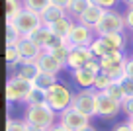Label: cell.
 <instances>
[{
  "label": "cell",
  "instance_id": "ee69618b",
  "mask_svg": "<svg viewBox=\"0 0 133 131\" xmlns=\"http://www.w3.org/2000/svg\"><path fill=\"white\" fill-rule=\"evenodd\" d=\"M131 39H133V33H131Z\"/></svg>",
  "mask_w": 133,
  "mask_h": 131
},
{
  "label": "cell",
  "instance_id": "f1b7e54d",
  "mask_svg": "<svg viewBox=\"0 0 133 131\" xmlns=\"http://www.w3.org/2000/svg\"><path fill=\"white\" fill-rule=\"evenodd\" d=\"M22 2H24L25 10H33L37 14H41L43 10H47L51 6V0H22Z\"/></svg>",
  "mask_w": 133,
  "mask_h": 131
},
{
  "label": "cell",
  "instance_id": "6da1fadb",
  "mask_svg": "<svg viewBox=\"0 0 133 131\" xmlns=\"http://www.w3.org/2000/svg\"><path fill=\"white\" fill-rule=\"evenodd\" d=\"M72 98H75V94L71 92V88L65 82H57L47 90V106L51 110H55L57 114L69 110L72 106Z\"/></svg>",
  "mask_w": 133,
  "mask_h": 131
},
{
  "label": "cell",
  "instance_id": "8fae6325",
  "mask_svg": "<svg viewBox=\"0 0 133 131\" xmlns=\"http://www.w3.org/2000/svg\"><path fill=\"white\" fill-rule=\"evenodd\" d=\"M96 102H98V115L100 117H116L121 112V104L110 98L106 92H96Z\"/></svg>",
  "mask_w": 133,
  "mask_h": 131
},
{
  "label": "cell",
  "instance_id": "8992f818",
  "mask_svg": "<svg viewBox=\"0 0 133 131\" xmlns=\"http://www.w3.org/2000/svg\"><path fill=\"white\" fill-rule=\"evenodd\" d=\"M125 65H127V59H125L123 51H116V53H110L100 59L102 73L110 74L114 80H119L121 76H125Z\"/></svg>",
  "mask_w": 133,
  "mask_h": 131
},
{
  "label": "cell",
  "instance_id": "7402d4cb",
  "mask_svg": "<svg viewBox=\"0 0 133 131\" xmlns=\"http://www.w3.org/2000/svg\"><path fill=\"white\" fill-rule=\"evenodd\" d=\"M24 12L22 0H6V22H16V18Z\"/></svg>",
  "mask_w": 133,
  "mask_h": 131
},
{
  "label": "cell",
  "instance_id": "5bb4252c",
  "mask_svg": "<svg viewBox=\"0 0 133 131\" xmlns=\"http://www.w3.org/2000/svg\"><path fill=\"white\" fill-rule=\"evenodd\" d=\"M18 49L22 53V63H37L39 55L43 53V49L29 37H24V39L18 43Z\"/></svg>",
  "mask_w": 133,
  "mask_h": 131
},
{
  "label": "cell",
  "instance_id": "44dd1931",
  "mask_svg": "<svg viewBox=\"0 0 133 131\" xmlns=\"http://www.w3.org/2000/svg\"><path fill=\"white\" fill-rule=\"evenodd\" d=\"M25 106H47V90H41L37 86H33L29 92Z\"/></svg>",
  "mask_w": 133,
  "mask_h": 131
},
{
  "label": "cell",
  "instance_id": "e0dca14e",
  "mask_svg": "<svg viewBox=\"0 0 133 131\" xmlns=\"http://www.w3.org/2000/svg\"><path fill=\"white\" fill-rule=\"evenodd\" d=\"M41 22H43V25H53V24H57L59 20H63V18H66V10H63V8H57V6H53L51 4L47 10H43L41 14Z\"/></svg>",
  "mask_w": 133,
  "mask_h": 131
},
{
  "label": "cell",
  "instance_id": "cb8c5ba5",
  "mask_svg": "<svg viewBox=\"0 0 133 131\" xmlns=\"http://www.w3.org/2000/svg\"><path fill=\"white\" fill-rule=\"evenodd\" d=\"M90 6H92V0H71V4H69L66 12L71 14V16L78 18L80 14H84Z\"/></svg>",
  "mask_w": 133,
  "mask_h": 131
},
{
  "label": "cell",
  "instance_id": "ac0fdd59",
  "mask_svg": "<svg viewBox=\"0 0 133 131\" xmlns=\"http://www.w3.org/2000/svg\"><path fill=\"white\" fill-rule=\"evenodd\" d=\"M49 28H51V31H53L57 37H61V39L66 41V39H69V35H71V31H72V28H75V22L66 16V18H63V20H59L57 24L49 25Z\"/></svg>",
  "mask_w": 133,
  "mask_h": 131
},
{
  "label": "cell",
  "instance_id": "7c38bea8",
  "mask_svg": "<svg viewBox=\"0 0 133 131\" xmlns=\"http://www.w3.org/2000/svg\"><path fill=\"white\" fill-rule=\"evenodd\" d=\"M35 65H37L39 73H47V74H53V76H59V73L65 69V65H63L51 51H43V53L39 55Z\"/></svg>",
  "mask_w": 133,
  "mask_h": 131
},
{
  "label": "cell",
  "instance_id": "74e56055",
  "mask_svg": "<svg viewBox=\"0 0 133 131\" xmlns=\"http://www.w3.org/2000/svg\"><path fill=\"white\" fill-rule=\"evenodd\" d=\"M125 76H131L133 78V57L127 59V65H125Z\"/></svg>",
  "mask_w": 133,
  "mask_h": 131
},
{
  "label": "cell",
  "instance_id": "f35d334b",
  "mask_svg": "<svg viewBox=\"0 0 133 131\" xmlns=\"http://www.w3.org/2000/svg\"><path fill=\"white\" fill-rule=\"evenodd\" d=\"M28 129H29V131H49V129H45V127H39V125H31V123H28Z\"/></svg>",
  "mask_w": 133,
  "mask_h": 131
},
{
  "label": "cell",
  "instance_id": "d6986e66",
  "mask_svg": "<svg viewBox=\"0 0 133 131\" xmlns=\"http://www.w3.org/2000/svg\"><path fill=\"white\" fill-rule=\"evenodd\" d=\"M104 39V43L108 45V49L112 51V53H116V51H123L125 53V35L123 33H110V35H104L102 37Z\"/></svg>",
  "mask_w": 133,
  "mask_h": 131
},
{
  "label": "cell",
  "instance_id": "ba28073f",
  "mask_svg": "<svg viewBox=\"0 0 133 131\" xmlns=\"http://www.w3.org/2000/svg\"><path fill=\"white\" fill-rule=\"evenodd\" d=\"M29 39H33L43 51H53V49H57L59 45H63V43H65V39L57 37L53 31H51L49 25H41L39 29H35V31L29 35Z\"/></svg>",
  "mask_w": 133,
  "mask_h": 131
},
{
  "label": "cell",
  "instance_id": "d6a6232c",
  "mask_svg": "<svg viewBox=\"0 0 133 131\" xmlns=\"http://www.w3.org/2000/svg\"><path fill=\"white\" fill-rule=\"evenodd\" d=\"M117 2H119V0H92V4L100 6V8H104V10H112Z\"/></svg>",
  "mask_w": 133,
  "mask_h": 131
},
{
  "label": "cell",
  "instance_id": "277c9868",
  "mask_svg": "<svg viewBox=\"0 0 133 131\" xmlns=\"http://www.w3.org/2000/svg\"><path fill=\"white\" fill-rule=\"evenodd\" d=\"M72 108L78 114L86 115L88 119H92L94 115H98V102H96V90L94 88H84V90L76 92L72 98Z\"/></svg>",
  "mask_w": 133,
  "mask_h": 131
},
{
  "label": "cell",
  "instance_id": "1f68e13d",
  "mask_svg": "<svg viewBox=\"0 0 133 131\" xmlns=\"http://www.w3.org/2000/svg\"><path fill=\"white\" fill-rule=\"evenodd\" d=\"M6 131H29L28 129V123L25 121H20V119H12L10 117L6 121Z\"/></svg>",
  "mask_w": 133,
  "mask_h": 131
},
{
  "label": "cell",
  "instance_id": "3957f363",
  "mask_svg": "<svg viewBox=\"0 0 133 131\" xmlns=\"http://www.w3.org/2000/svg\"><path fill=\"white\" fill-rule=\"evenodd\" d=\"M127 28L125 25V16L116 10H106L100 24L94 28L96 35L98 37H104V35H110V33H123V29Z\"/></svg>",
  "mask_w": 133,
  "mask_h": 131
},
{
  "label": "cell",
  "instance_id": "b9f144b4",
  "mask_svg": "<svg viewBox=\"0 0 133 131\" xmlns=\"http://www.w3.org/2000/svg\"><path fill=\"white\" fill-rule=\"evenodd\" d=\"M82 131H96V129H94V127H92V125H88L86 129H82Z\"/></svg>",
  "mask_w": 133,
  "mask_h": 131
},
{
  "label": "cell",
  "instance_id": "4fadbf2b",
  "mask_svg": "<svg viewBox=\"0 0 133 131\" xmlns=\"http://www.w3.org/2000/svg\"><path fill=\"white\" fill-rule=\"evenodd\" d=\"M90 59H94L90 47H72L71 55H69V59H66V67H69L71 70L84 69V67L88 65Z\"/></svg>",
  "mask_w": 133,
  "mask_h": 131
},
{
  "label": "cell",
  "instance_id": "e575fe53",
  "mask_svg": "<svg viewBox=\"0 0 133 131\" xmlns=\"http://www.w3.org/2000/svg\"><path fill=\"white\" fill-rule=\"evenodd\" d=\"M125 25H127V29H131L133 31V6H129L127 10H125Z\"/></svg>",
  "mask_w": 133,
  "mask_h": 131
},
{
  "label": "cell",
  "instance_id": "9c48e42d",
  "mask_svg": "<svg viewBox=\"0 0 133 131\" xmlns=\"http://www.w3.org/2000/svg\"><path fill=\"white\" fill-rule=\"evenodd\" d=\"M16 28L20 29V33L24 37H29L35 29H39L43 25V22H41V16H39L37 12H33V10H25L24 8V12L20 14V16L16 18Z\"/></svg>",
  "mask_w": 133,
  "mask_h": 131
},
{
  "label": "cell",
  "instance_id": "ffe728a7",
  "mask_svg": "<svg viewBox=\"0 0 133 131\" xmlns=\"http://www.w3.org/2000/svg\"><path fill=\"white\" fill-rule=\"evenodd\" d=\"M37 74H39V69H37L35 63H22L20 67H16V76L24 78V80L33 82Z\"/></svg>",
  "mask_w": 133,
  "mask_h": 131
},
{
  "label": "cell",
  "instance_id": "d590c367",
  "mask_svg": "<svg viewBox=\"0 0 133 131\" xmlns=\"http://www.w3.org/2000/svg\"><path fill=\"white\" fill-rule=\"evenodd\" d=\"M112 131H133V129H131V125H129V121H121V123H117Z\"/></svg>",
  "mask_w": 133,
  "mask_h": 131
},
{
  "label": "cell",
  "instance_id": "52a82bcc",
  "mask_svg": "<svg viewBox=\"0 0 133 131\" xmlns=\"http://www.w3.org/2000/svg\"><path fill=\"white\" fill-rule=\"evenodd\" d=\"M57 123H61V125L66 127L69 131H82V129H86V127L90 125V119H88L86 115L78 114V112L71 106L69 110H65V112L59 114Z\"/></svg>",
  "mask_w": 133,
  "mask_h": 131
},
{
  "label": "cell",
  "instance_id": "484cf974",
  "mask_svg": "<svg viewBox=\"0 0 133 131\" xmlns=\"http://www.w3.org/2000/svg\"><path fill=\"white\" fill-rule=\"evenodd\" d=\"M6 63H8V67L22 65V53L18 49V45H6Z\"/></svg>",
  "mask_w": 133,
  "mask_h": 131
},
{
  "label": "cell",
  "instance_id": "60d3db41",
  "mask_svg": "<svg viewBox=\"0 0 133 131\" xmlns=\"http://www.w3.org/2000/svg\"><path fill=\"white\" fill-rule=\"evenodd\" d=\"M121 2H123V4L127 6V8H129V6H133V0H121Z\"/></svg>",
  "mask_w": 133,
  "mask_h": 131
},
{
  "label": "cell",
  "instance_id": "ab89813d",
  "mask_svg": "<svg viewBox=\"0 0 133 131\" xmlns=\"http://www.w3.org/2000/svg\"><path fill=\"white\" fill-rule=\"evenodd\" d=\"M49 131H69V129H66V127H63L61 125V123H55V125L53 127H51V129Z\"/></svg>",
  "mask_w": 133,
  "mask_h": 131
},
{
  "label": "cell",
  "instance_id": "f546056e",
  "mask_svg": "<svg viewBox=\"0 0 133 131\" xmlns=\"http://www.w3.org/2000/svg\"><path fill=\"white\" fill-rule=\"evenodd\" d=\"M106 94H108L110 98H114L116 102H119V104H123V102H125L123 88H121V84H119L117 80H114V82H112V86H110L108 90H106Z\"/></svg>",
  "mask_w": 133,
  "mask_h": 131
},
{
  "label": "cell",
  "instance_id": "7bdbcfd3",
  "mask_svg": "<svg viewBox=\"0 0 133 131\" xmlns=\"http://www.w3.org/2000/svg\"><path fill=\"white\" fill-rule=\"evenodd\" d=\"M127 121H129V125H131V129H133V119H127Z\"/></svg>",
  "mask_w": 133,
  "mask_h": 131
},
{
  "label": "cell",
  "instance_id": "2e32d148",
  "mask_svg": "<svg viewBox=\"0 0 133 131\" xmlns=\"http://www.w3.org/2000/svg\"><path fill=\"white\" fill-rule=\"evenodd\" d=\"M72 74V80H75L76 86H80V88H92L94 86V80H96V74H92L90 70L86 69H76V70H71Z\"/></svg>",
  "mask_w": 133,
  "mask_h": 131
},
{
  "label": "cell",
  "instance_id": "7a4b0ae2",
  "mask_svg": "<svg viewBox=\"0 0 133 131\" xmlns=\"http://www.w3.org/2000/svg\"><path fill=\"white\" fill-rule=\"evenodd\" d=\"M55 119H59V114L55 110H51L49 106H25V112H24L25 123L51 129L55 125Z\"/></svg>",
  "mask_w": 133,
  "mask_h": 131
},
{
  "label": "cell",
  "instance_id": "4316f807",
  "mask_svg": "<svg viewBox=\"0 0 133 131\" xmlns=\"http://www.w3.org/2000/svg\"><path fill=\"white\" fill-rule=\"evenodd\" d=\"M112 82H114V78L110 76V74H106V73H98L96 74V80H94V88L96 92H106L112 86Z\"/></svg>",
  "mask_w": 133,
  "mask_h": 131
},
{
  "label": "cell",
  "instance_id": "8d00e7d4",
  "mask_svg": "<svg viewBox=\"0 0 133 131\" xmlns=\"http://www.w3.org/2000/svg\"><path fill=\"white\" fill-rule=\"evenodd\" d=\"M51 4H53V6H57V8L66 10V8H69V4H71V0H51Z\"/></svg>",
  "mask_w": 133,
  "mask_h": 131
},
{
  "label": "cell",
  "instance_id": "4dcf8cb0",
  "mask_svg": "<svg viewBox=\"0 0 133 131\" xmlns=\"http://www.w3.org/2000/svg\"><path fill=\"white\" fill-rule=\"evenodd\" d=\"M117 82H119L121 88H123L125 98H133V78L131 76H121Z\"/></svg>",
  "mask_w": 133,
  "mask_h": 131
},
{
  "label": "cell",
  "instance_id": "d4e9b609",
  "mask_svg": "<svg viewBox=\"0 0 133 131\" xmlns=\"http://www.w3.org/2000/svg\"><path fill=\"white\" fill-rule=\"evenodd\" d=\"M57 76H53V74H47V73H39L37 76H35V80H33V86H37V88H41V90H49L53 84H57Z\"/></svg>",
  "mask_w": 133,
  "mask_h": 131
},
{
  "label": "cell",
  "instance_id": "9a60e30c",
  "mask_svg": "<svg viewBox=\"0 0 133 131\" xmlns=\"http://www.w3.org/2000/svg\"><path fill=\"white\" fill-rule=\"evenodd\" d=\"M104 12H106L104 8H100V6L92 4L90 8H88L84 14H80V16L76 18V20H78V24L88 25V28H92V29H94L96 25L100 24V20H102V16H104Z\"/></svg>",
  "mask_w": 133,
  "mask_h": 131
},
{
  "label": "cell",
  "instance_id": "603a6c76",
  "mask_svg": "<svg viewBox=\"0 0 133 131\" xmlns=\"http://www.w3.org/2000/svg\"><path fill=\"white\" fill-rule=\"evenodd\" d=\"M22 39H24V35L16 28V24L14 22H6V45H18Z\"/></svg>",
  "mask_w": 133,
  "mask_h": 131
},
{
  "label": "cell",
  "instance_id": "f6af8a7d",
  "mask_svg": "<svg viewBox=\"0 0 133 131\" xmlns=\"http://www.w3.org/2000/svg\"><path fill=\"white\" fill-rule=\"evenodd\" d=\"M131 57H133V55H131Z\"/></svg>",
  "mask_w": 133,
  "mask_h": 131
},
{
  "label": "cell",
  "instance_id": "836d02e7",
  "mask_svg": "<svg viewBox=\"0 0 133 131\" xmlns=\"http://www.w3.org/2000/svg\"><path fill=\"white\" fill-rule=\"evenodd\" d=\"M121 110L125 112L127 119H133V98H125V102L121 104Z\"/></svg>",
  "mask_w": 133,
  "mask_h": 131
},
{
  "label": "cell",
  "instance_id": "83f0119b",
  "mask_svg": "<svg viewBox=\"0 0 133 131\" xmlns=\"http://www.w3.org/2000/svg\"><path fill=\"white\" fill-rule=\"evenodd\" d=\"M90 51H92V55H94L96 59H102V57H106V55L112 53V51L108 49V45L104 43L102 37H96V39H94V43L90 45Z\"/></svg>",
  "mask_w": 133,
  "mask_h": 131
},
{
  "label": "cell",
  "instance_id": "30bf717a",
  "mask_svg": "<svg viewBox=\"0 0 133 131\" xmlns=\"http://www.w3.org/2000/svg\"><path fill=\"white\" fill-rule=\"evenodd\" d=\"M96 37H98V35H96V31H94L92 28L82 25V24H78V22H76L66 41H69L72 47H90L92 43H94Z\"/></svg>",
  "mask_w": 133,
  "mask_h": 131
},
{
  "label": "cell",
  "instance_id": "5b68a950",
  "mask_svg": "<svg viewBox=\"0 0 133 131\" xmlns=\"http://www.w3.org/2000/svg\"><path fill=\"white\" fill-rule=\"evenodd\" d=\"M31 88H33V82L24 80V78L16 76V74L10 76L8 82H6V100H8V104H16V102L25 104Z\"/></svg>",
  "mask_w": 133,
  "mask_h": 131
}]
</instances>
